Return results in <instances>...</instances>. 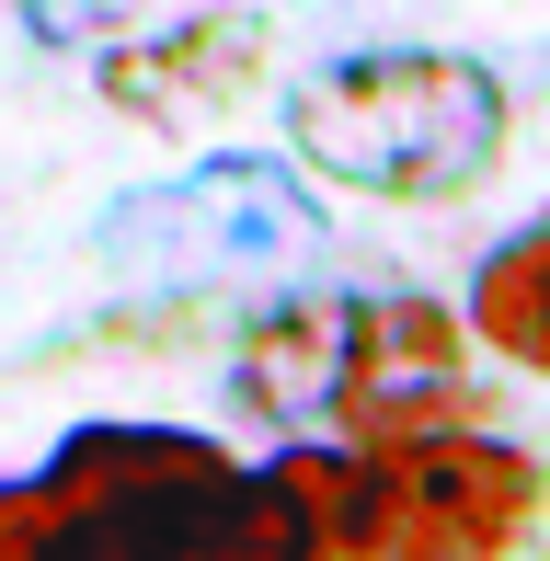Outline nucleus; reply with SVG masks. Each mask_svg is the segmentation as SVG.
Segmentation results:
<instances>
[{"label":"nucleus","instance_id":"1","mask_svg":"<svg viewBox=\"0 0 550 561\" xmlns=\"http://www.w3.org/2000/svg\"><path fill=\"white\" fill-rule=\"evenodd\" d=\"M310 539L333 561H528L539 539V458L493 424H447L402 447H344V436H287L264 458Z\"/></svg>","mask_w":550,"mask_h":561},{"label":"nucleus","instance_id":"2","mask_svg":"<svg viewBox=\"0 0 550 561\" xmlns=\"http://www.w3.org/2000/svg\"><path fill=\"white\" fill-rule=\"evenodd\" d=\"M505 69L470 46H344L287 81V149L298 172L379 207H447L505 161Z\"/></svg>","mask_w":550,"mask_h":561},{"label":"nucleus","instance_id":"3","mask_svg":"<svg viewBox=\"0 0 550 561\" xmlns=\"http://www.w3.org/2000/svg\"><path fill=\"white\" fill-rule=\"evenodd\" d=\"M253 504V458L195 424H81L0 481V561H195Z\"/></svg>","mask_w":550,"mask_h":561},{"label":"nucleus","instance_id":"4","mask_svg":"<svg viewBox=\"0 0 550 561\" xmlns=\"http://www.w3.org/2000/svg\"><path fill=\"white\" fill-rule=\"evenodd\" d=\"M127 287H184V298H264L287 275H310L333 252V207L310 195V172L275 149H207V161L161 172V184L115 195L92 229Z\"/></svg>","mask_w":550,"mask_h":561},{"label":"nucleus","instance_id":"5","mask_svg":"<svg viewBox=\"0 0 550 561\" xmlns=\"http://www.w3.org/2000/svg\"><path fill=\"white\" fill-rule=\"evenodd\" d=\"M447 424H493L470 321L424 287H344V344H333V390H321L310 436L402 447V436H447Z\"/></svg>","mask_w":550,"mask_h":561},{"label":"nucleus","instance_id":"6","mask_svg":"<svg viewBox=\"0 0 550 561\" xmlns=\"http://www.w3.org/2000/svg\"><path fill=\"white\" fill-rule=\"evenodd\" d=\"M104 69V104L138 115V126H195V115H241L264 81V12H195V23H161V35H115L92 46Z\"/></svg>","mask_w":550,"mask_h":561},{"label":"nucleus","instance_id":"7","mask_svg":"<svg viewBox=\"0 0 550 561\" xmlns=\"http://www.w3.org/2000/svg\"><path fill=\"white\" fill-rule=\"evenodd\" d=\"M333 344H344V287H264L253 321L230 344V401L264 424H321V390H333Z\"/></svg>","mask_w":550,"mask_h":561},{"label":"nucleus","instance_id":"8","mask_svg":"<svg viewBox=\"0 0 550 561\" xmlns=\"http://www.w3.org/2000/svg\"><path fill=\"white\" fill-rule=\"evenodd\" d=\"M539 287H550V229H505V241L482 252V275L459 287V321H470V344L482 355H505L516 378H539L550 367V321H539Z\"/></svg>","mask_w":550,"mask_h":561},{"label":"nucleus","instance_id":"9","mask_svg":"<svg viewBox=\"0 0 550 561\" xmlns=\"http://www.w3.org/2000/svg\"><path fill=\"white\" fill-rule=\"evenodd\" d=\"M12 23L35 46H58V58H92V46H115L138 23V0H12Z\"/></svg>","mask_w":550,"mask_h":561}]
</instances>
